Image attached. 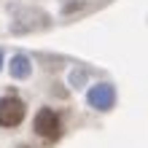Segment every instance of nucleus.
I'll list each match as a JSON object with an SVG mask.
<instances>
[{
    "label": "nucleus",
    "mask_w": 148,
    "mask_h": 148,
    "mask_svg": "<svg viewBox=\"0 0 148 148\" xmlns=\"http://www.w3.org/2000/svg\"><path fill=\"white\" fill-rule=\"evenodd\" d=\"M24 119V102L19 97L0 100V127H19Z\"/></svg>",
    "instance_id": "nucleus-1"
},
{
    "label": "nucleus",
    "mask_w": 148,
    "mask_h": 148,
    "mask_svg": "<svg viewBox=\"0 0 148 148\" xmlns=\"http://www.w3.org/2000/svg\"><path fill=\"white\" fill-rule=\"evenodd\" d=\"M86 100L94 110H110L113 102H116V89L110 84H94L86 94Z\"/></svg>",
    "instance_id": "nucleus-2"
},
{
    "label": "nucleus",
    "mask_w": 148,
    "mask_h": 148,
    "mask_svg": "<svg viewBox=\"0 0 148 148\" xmlns=\"http://www.w3.org/2000/svg\"><path fill=\"white\" fill-rule=\"evenodd\" d=\"M32 127H35V132L40 137H57L59 135V119H57V113L51 110V108H40L35 113V121H32Z\"/></svg>",
    "instance_id": "nucleus-3"
},
{
    "label": "nucleus",
    "mask_w": 148,
    "mask_h": 148,
    "mask_svg": "<svg viewBox=\"0 0 148 148\" xmlns=\"http://www.w3.org/2000/svg\"><path fill=\"white\" fill-rule=\"evenodd\" d=\"M8 70H11L14 78H27L32 73V65H30V59L24 57V54H16L11 57V65H8Z\"/></svg>",
    "instance_id": "nucleus-4"
},
{
    "label": "nucleus",
    "mask_w": 148,
    "mask_h": 148,
    "mask_svg": "<svg viewBox=\"0 0 148 148\" xmlns=\"http://www.w3.org/2000/svg\"><path fill=\"white\" fill-rule=\"evenodd\" d=\"M0 65H3V51H0Z\"/></svg>",
    "instance_id": "nucleus-5"
}]
</instances>
